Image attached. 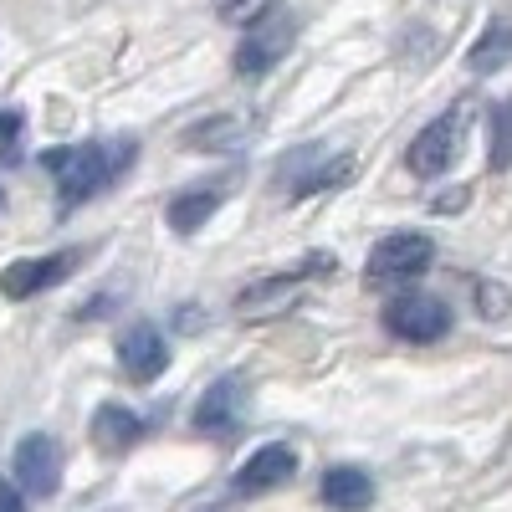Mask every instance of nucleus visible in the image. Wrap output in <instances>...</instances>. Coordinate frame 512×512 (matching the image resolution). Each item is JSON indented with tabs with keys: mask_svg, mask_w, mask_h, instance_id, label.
<instances>
[{
	"mask_svg": "<svg viewBox=\"0 0 512 512\" xmlns=\"http://www.w3.org/2000/svg\"><path fill=\"white\" fill-rule=\"evenodd\" d=\"M246 410H251L246 379H241V374H221V379L200 395V405H195V431L210 436V441H231V436H241Z\"/></svg>",
	"mask_w": 512,
	"mask_h": 512,
	"instance_id": "20e7f679",
	"label": "nucleus"
},
{
	"mask_svg": "<svg viewBox=\"0 0 512 512\" xmlns=\"http://www.w3.org/2000/svg\"><path fill=\"white\" fill-rule=\"evenodd\" d=\"M11 477H16V492L21 497H52L62 487V446L47 431L21 436L16 441V456H11Z\"/></svg>",
	"mask_w": 512,
	"mask_h": 512,
	"instance_id": "39448f33",
	"label": "nucleus"
},
{
	"mask_svg": "<svg viewBox=\"0 0 512 512\" xmlns=\"http://www.w3.org/2000/svg\"><path fill=\"white\" fill-rule=\"evenodd\" d=\"M461 128H466V103L446 108L436 123L420 128L415 144L405 149V169H410V175H420V180L446 175V169L456 164V154H461Z\"/></svg>",
	"mask_w": 512,
	"mask_h": 512,
	"instance_id": "f03ea898",
	"label": "nucleus"
},
{
	"mask_svg": "<svg viewBox=\"0 0 512 512\" xmlns=\"http://www.w3.org/2000/svg\"><path fill=\"white\" fill-rule=\"evenodd\" d=\"M21 134H26V118L0 113V164H21Z\"/></svg>",
	"mask_w": 512,
	"mask_h": 512,
	"instance_id": "aec40b11",
	"label": "nucleus"
},
{
	"mask_svg": "<svg viewBox=\"0 0 512 512\" xmlns=\"http://www.w3.org/2000/svg\"><path fill=\"white\" fill-rule=\"evenodd\" d=\"M149 436V420L144 415H134L128 405H98L93 410V446L103 451V456H123V451H134L139 441Z\"/></svg>",
	"mask_w": 512,
	"mask_h": 512,
	"instance_id": "f8f14e48",
	"label": "nucleus"
},
{
	"mask_svg": "<svg viewBox=\"0 0 512 512\" xmlns=\"http://www.w3.org/2000/svg\"><path fill=\"white\" fill-rule=\"evenodd\" d=\"M507 57H512V21L492 16L487 31L477 36V47H472V72H497Z\"/></svg>",
	"mask_w": 512,
	"mask_h": 512,
	"instance_id": "2eb2a0df",
	"label": "nucleus"
},
{
	"mask_svg": "<svg viewBox=\"0 0 512 512\" xmlns=\"http://www.w3.org/2000/svg\"><path fill=\"white\" fill-rule=\"evenodd\" d=\"M359 175V159L354 154H338V159H328L323 169H308L303 180H297V190L292 195H318V190H338L344 180H354Z\"/></svg>",
	"mask_w": 512,
	"mask_h": 512,
	"instance_id": "dca6fc26",
	"label": "nucleus"
},
{
	"mask_svg": "<svg viewBox=\"0 0 512 512\" xmlns=\"http://www.w3.org/2000/svg\"><path fill=\"white\" fill-rule=\"evenodd\" d=\"M318 497L333 512H364L374 502V482H369V472H359V466H328Z\"/></svg>",
	"mask_w": 512,
	"mask_h": 512,
	"instance_id": "4468645a",
	"label": "nucleus"
},
{
	"mask_svg": "<svg viewBox=\"0 0 512 512\" xmlns=\"http://www.w3.org/2000/svg\"><path fill=\"white\" fill-rule=\"evenodd\" d=\"M492 169H512V98L492 108V149H487Z\"/></svg>",
	"mask_w": 512,
	"mask_h": 512,
	"instance_id": "f3484780",
	"label": "nucleus"
},
{
	"mask_svg": "<svg viewBox=\"0 0 512 512\" xmlns=\"http://www.w3.org/2000/svg\"><path fill=\"white\" fill-rule=\"evenodd\" d=\"M210 139H221L216 149H231L241 139V123L236 118H210V123H200V128L185 134V149H210Z\"/></svg>",
	"mask_w": 512,
	"mask_h": 512,
	"instance_id": "6ab92c4d",
	"label": "nucleus"
},
{
	"mask_svg": "<svg viewBox=\"0 0 512 512\" xmlns=\"http://www.w3.org/2000/svg\"><path fill=\"white\" fill-rule=\"evenodd\" d=\"M118 369H123V379H134V384H154L169 369V344H164V333L149 318L128 323L118 333Z\"/></svg>",
	"mask_w": 512,
	"mask_h": 512,
	"instance_id": "9d476101",
	"label": "nucleus"
},
{
	"mask_svg": "<svg viewBox=\"0 0 512 512\" xmlns=\"http://www.w3.org/2000/svg\"><path fill=\"white\" fill-rule=\"evenodd\" d=\"M292 472H297V451L282 446V441H272V446H262V451H251V456H246V466L231 477V487H236L241 497H256V492L282 487Z\"/></svg>",
	"mask_w": 512,
	"mask_h": 512,
	"instance_id": "9b49d317",
	"label": "nucleus"
},
{
	"mask_svg": "<svg viewBox=\"0 0 512 512\" xmlns=\"http://www.w3.org/2000/svg\"><path fill=\"white\" fill-rule=\"evenodd\" d=\"M0 512H21V492L6 477H0Z\"/></svg>",
	"mask_w": 512,
	"mask_h": 512,
	"instance_id": "412c9836",
	"label": "nucleus"
},
{
	"mask_svg": "<svg viewBox=\"0 0 512 512\" xmlns=\"http://www.w3.org/2000/svg\"><path fill=\"white\" fill-rule=\"evenodd\" d=\"M431 267H436V241L420 236V231H395V236L374 241L369 262H364L369 282H410Z\"/></svg>",
	"mask_w": 512,
	"mask_h": 512,
	"instance_id": "7ed1b4c3",
	"label": "nucleus"
},
{
	"mask_svg": "<svg viewBox=\"0 0 512 512\" xmlns=\"http://www.w3.org/2000/svg\"><path fill=\"white\" fill-rule=\"evenodd\" d=\"M292 41H297V21L292 16H267V21H256L251 31H246V41L236 47V72L246 77V82H256V77H267L287 52H292Z\"/></svg>",
	"mask_w": 512,
	"mask_h": 512,
	"instance_id": "6e6552de",
	"label": "nucleus"
},
{
	"mask_svg": "<svg viewBox=\"0 0 512 512\" xmlns=\"http://www.w3.org/2000/svg\"><path fill=\"white\" fill-rule=\"evenodd\" d=\"M384 328H390L395 338H405V344H436V338L451 333V308L441 303V297H390V308H384Z\"/></svg>",
	"mask_w": 512,
	"mask_h": 512,
	"instance_id": "1a4fd4ad",
	"label": "nucleus"
},
{
	"mask_svg": "<svg viewBox=\"0 0 512 512\" xmlns=\"http://www.w3.org/2000/svg\"><path fill=\"white\" fill-rule=\"evenodd\" d=\"M333 272V256L328 251H318V256H303L297 267H287V272H277V277H262V282H251L241 297H236V308H241V318H256V313H277V308H287L292 303V292L303 287V282H313V277H328Z\"/></svg>",
	"mask_w": 512,
	"mask_h": 512,
	"instance_id": "423d86ee",
	"label": "nucleus"
},
{
	"mask_svg": "<svg viewBox=\"0 0 512 512\" xmlns=\"http://www.w3.org/2000/svg\"><path fill=\"white\" fill-rule=\"evenodd\" d=\"M200 512H221V507H200Z\"/></svg>",
	"mask_w": 512,
	"mask_h": 512,
	"instance_id": "4be33fe9",
	"label": "nucleus"
},
{
	"mask_svg": "<svg viewBox=\"0 0 512 512\" xmlns=\"http://www.w3.org/2000/svg\"><path fill=\"white\" fill-rule=\"evenodd\" d=\"M226 195H231V180H205V185H195V190H185V195H175L169 200V226H175L180 236H190V231H200L216 210L226 205Z\"/></svg>",
	"mask_w": 512,
	"mask_h": 512,
	"instance_id": "ddd939ff",
	"label": "nucleus"
},
{
	"mask_svg": "<svg viewBox=\"0 0 512 512\" xmlns=\"http://www.w3.org/2000/svg\"><path fill=\"white\" fill-rule=\"evenodd\" d=\"M210 6H216V16L226 26H246V31L272 16V0H210Z\"/></svg>",
	"mask_w": 512,
	"mask_h": 512,
	"instance_id": "a211bd4d",
	"label": "nucleus"
},
{
	"mask_svg": "<svg viewBox=\"0 0 512 512\" xmlns=\"http://www.w3.org/2000/svg\"><path fill=\"white\" fill-rule=\"evenodd\" d=\"M82 246H67V251H52V256H21V262H11L6 272H0V292L11 297V303H21V297H36L47 292L57 282H67L77 267H82Z\"/></svg>",
	"mask_w": 512,
	"mask_h": 512,
	"instance_id": "0eeeda50",
	"label": "nucleus"
},
{
	"mask_svg": "<svg viewBox=\"0 0 512 512\" xmlns=\"http://www.w3.org/2000/svg\"><path fill=\"white\" fill-rule=\"evenodd\" d=\"M0 205H6V190H0Z\"/></svg>",
	"mask_w": 512,
	"mask_h": 512,
	"instance_id": "5701e85b",
	"label": "nucleus"
},
{
	"mask_svg": "<svg viewBox=\"0 0 512 512\" xmlns=\"http://www.w3.org/2000/svg\"><path fill=\"white\" fill-rule=\"evenodd\" d=\"M139 159L134 139H88V144H67V149H47L41 164L47 175H57V195L67 210L98 200L103 190H113Z\"/></svg>",
	"mask_w": 512,
	"mask_h": 512,
	"instance_id": "f257e3e1",
	"label": "nucleus"
}]
</instances>
